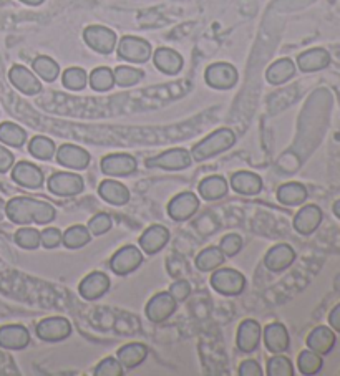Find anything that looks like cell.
Returning <instances> with one entry per match:
<instances>
[{
    "label": "cell",
    "instance_id": "1",
    "mask_svg": "<svg viewBox=\"0 0 340 376\" xmlns=\"http://www.w3.org/2000/svg\"><path fill=\"white\" fill-rule=\"evenodd\" d=\"M5 214L14 224H49L55 219L54 205L34 198H14L5 204Z\"/></svg>",
    "mask_w": 340,
    "mask_h": 376
},
{
    "label": "cell",
    "instance_id": "2",
    "mask_svg": "<svg viewBox=\"0 0 340 376\" xmlns=\"http://www.w3.org/2000/svg\"><path fill=\"white\" fill-rule=\"evenodd\" d=\"M236 143V135L229 128H221L194 144L191 149V158L196 161H204V159L214 158L218 154L228 151V149Z\"/></svg>",
    "mask_w": 340,
    "mask_h": 376
},
{
    "label": "cell",
    "instance_id": "3",
    "mask_svg": "<svg viewBox=\"0 0 340 376\" xmlns=\"http://www.w3.org/2000/svg\"><path fill=\"white\" fill-rule=\"evenodd\" d=\"M204 80L214 90H231L238 83L239 73L234 65L226 63V61H218V63L209 65L206 68Z\"/></svg>",
    "mask_w": 340,
    "mask_h": 376
},
{
    "label": "cell",
    "instance_id": "4",
    "mask_svg": "<svg viewBox=\"0 0 340 376\" xmlns=\"http://www.w3.org/2000/svg\"><path fill=\"white\" fill-rule=\"evenodd\" d=\"M116 51L121 60L130 61V63H145V61L149 60V56H151L153 49L145 39L126 35V37H123L118 42Z\"/></svg>",
    "mask_w": 340,
    "mask_h": 376
},
{
    "label": "cell",
    "instance_id": "5",
    "mask_svg": "<svg viewBox=\"0 0 340 376\" xmlns=\"http://www.w3.org/2000/svg\"><path fill=\"white\" fill-rule=\"evenodd\" d=\"M191 154L183 148H173L164 151L159 156L146 159V168L149 169H164V171H181L191 164Z\"/></svg>",
    "mask_w": 340,
    "mask_h": 376
},
{
    "label": "cell",
    "instance_id": "6",
    "mask_svg": "<svg viewBox=\"0 0 340 376\" xmlns=\"http://www.w3.org/2000/svg\"><path fill=\"white\" fill-rule=\"evenodd\" d=\"M84 40L89 47L101 55H110L116 49V34L103 25H90L84 30Z\"/></svg>",
    "mask_w": 340,
    "mask_h": 376
},
{
    "label": "cell",
    "instance_id": "7",
    "mask_svg": "<svg viewBox=\"0 0 340 376\" xmlns=\"http://www.w3.org/2000/svg\"><path fill=\"white\" fill-rule=\"evenodd\" d=\"M211 287L223 295H239L246 287V279L234 269H219L211 275Z\"/></svg>",
    "mask_w": 340,
    "mask_h": 376
},
{
    "label": "cell",
    "instance_id": "8",
    "mask_svg": "<svg viewBox=\"0 0 340 376\" xmlns=\"http://www.w3.org/2000/svg\"><path fill=\"white\" fill-rule=\"evenodd\" d=\"M47 188L51 194L71 198L84 190V179L75 173H55L50 176Z\"/></svg>",
    "mask_w": 340,
    "mask_h": 376
},
{
    "label": "cell",
    "instance_id": "9",
    "mask_svg": "<svg viewBox=\"0 0 340 376\" xmlns=\"http://www.w3.org/2000/svg\"><path fill=\"white\" fill-rule=\"evenodd\" d=\"M143 264L141 250L135 245H125L111 257L110 267L116 275H128Z\"/></svg>",
    "mask_w": 340,
    "mask_h": 376
},
{
    "label": "cell",
    "instance_id": "10",
    "mask_svg": "<svg viewBox=\"0 0 340 376\" xmlns=\"http://www.w3.org/2000/svg\"><path fill=\"white\" fill-rule=\"evenodd\" d=\"M35 332H37V337L44 340V342L55 343L70 337L71 325L64 317H50L44 318L37 325V328H35Z\"/></svg>",
    "mask_w": 340,
    "mask_h": 376
},
{
    "label": "cell",
    "instance_id": "11",
    "mask_svg": "<svg viewBox=\"0 0 340 376\" xmlns=\"http://www.w3.org/2000/svg\"><path fill=\"white\" fill-rule=\"evenodd\" d=\"M176 300L169 292H159L154 295L146 305V317L149 322L161 323L168 320L176 310Z\"/></svg>",
    "mask_w": 340,
    "mask_h": 376
},
{
    "label": "cell",
    "instance_id": "12",
    "mask_svg": "<svg viewBox=\"0 0 340 376\" xmlns=\"http://www.w3.org/2000/svg\"><path fill=\"white\" fill-rule=\"evenodd\" d=\"M9 80L10 83L24 95L32 96L42 91V83H40V80L27 68V66L14 65L9 71Z\"/></svg>",
    "mask_w": 340,
    "mask_h": 376
},
{
    "label": "cell",
    "instance_id": "13",
    "mask_svg": "<svg viewBox=\"0 0 340 376\" xmlns=\"http://www.w3.org/2000/svg\"><path fill=\"white\" fill-rule=\"evenodd\" d=\"M198 208H199L198 195L193 193H181L178 194L176 198H173L171 203H169L168 214L173 220L183 223V220L193 218Z\"/></svg>",
    "mask_w": 340,
    "mask_h": 376
},
{
    "label": "cell",
    "instance_id": "14",
    "mask_svg": "<svg viewBox=\"0 0 340 376\" xmlns=\"http://www.w3.org/2000/svg\"><path fill=\"white\" fill-rule=\"evenodd\" d=\"M101 171L108 176H128V174L136 171V159L131 154H110L105 156L100 163Z\"/></svg>",
    "mask_w": 340,
    "mask_h": 376
},
{
    "label": "cell",
    "instance_id": "15",
    "mask_svg": "<svg viewBox=\"0 0 340 376\" xmlns=\"http://www.w3.org/2000/svg\"><path fill=\"white\" fill-rule=\"evenodd\" d=\"M12 179L19 186L29 189H39L44 184V173L32 163L20 161L12 169Z\"/></svg>",
    "mask_w": 340,
    "mask_h": 376
},
{
    "label": "cell",
    "instance_id": "16",
    "mask_svg": "<svg viewBox=\"0 0 340 376\" xmlns=\"http://www.w3.org/2000/svg\"><path fill=\"white\" fill-rule=\"evenodd\" d=\"M322 210L317 205H306L302 208L294 218V229L302 235H311L319 229V225L322 223Z\"/></svg>",
    "mask_w": 340,
    "mask_h": 376
},
{
    "label": "cell",
    "instance_id": "17",
    "mask_svg": "<svg viewBox=\"0 0 340 376\" xmlns=\"http://www.w3.org/2000/svg\"><path fill=\"white\" fill-rule=\"evenodd\" d=\"M91 156L84 148L75 144H64L56 153V161L64 168L70 169H85L90 164Z\"/></svg>",
    "mask_w": 340,
    "mask_h": 376
},
{
    "label": "cell",
    "instance_id": "18",
    "mask_svg": "<svg viewBox=\"0 0 340 376\" xmlns=\"http://www.w3.org/2000/svg\"><path fill=\"white\" fill-rule=\"evenodd\" d=\"M153 63L164 75H178L183 70L184 60L176 50L161 47L153 54Z\"/></svg>",
    "mask_w": 340,
    "mask_h": 376
},
{
    "label": "cell",
    "instance_id": "19",
    "mask_svg": "<svg viewBox=\"0 0 340 376\" xmlns=\"http://www.w3.org/2000/svg\"><path fill=\"white\" fill-rule=\"evenodd\" d=\"M110 288V279L103 272H91L90 275H86L84 280L80 282L79 292L85 300H96L105 295Z\"/></svg>",
    "mask_w": 340,
    "mask_h": 376
},
{
    "label": "cell",
    "instance_id": "20",
    "mask_svg": "<svg viewBox=\"0 0 340 376\" xmlns=\"http://www.w3.org/2000/svg\"><path fill=\"white\" fill-rule=\"evenodd\" d=\"M296 260V252L291 245L279 244L267 252L264 257V265L272 272H282L291 267Z\"/></svg>",
    "mask_w": 340,
    "mask_h": 376
},
{
    "label": "cell",
    "instance_id": "21",
    "mask_svg": "<svg viewBox=\"0 0 340 376\" xmlns=\"http://www.w3.org/2000/svg\"><path fill=\"white\" fill-rule=\"evenodd\" d=\"M261 335L262 330L259 323L256 320H244L238 330V340H236L238 348L243 353H252L257 347H259Z\"/></svg>",
    "mask_w": 340,
    "mask_h": 376
},
{
    "label": "cell",
    "instance_id": "22",
    "mask_svg": "<svg viewBox=\"0 0 340 376\" xmlns=\"http://www.w3.org/2000/svg\"><path fill=\"white\" fill-rule=\"evenodd\" d=\"M30 342L29 330L22 325L0 327V347L5 350H24Z\"/></svg>",
    "mask_w": 340,
    "mask_h": 376
},
{
    "label": "cell",
    "instance_id": "23",
    "mask_svg": "<svg viewBox=\"0 0 340 376\" xmlns=\"http://www.w3.org/2000/svg\"><path fill=\"white\" fill-rule=\"evenodd\" d=\"M336 333L329 327L314 328L307 337V347L319 355H329L336 347Z\"/></svg>",
    "mask_w": 340,
    "mask_h": 376
},
{
    "label": "cell",
    "instance_id": "24",
    "mask_svg": "<svg viewBox=\"0 0 340 376\" xmlns=\"http://www.w3.org/2000/svg\"><path fill=\"white\" fill-rule=\"evenodd\" d=\"M331 63V55L326 49H311L297 56V65L304 73H312L327 68Z\"/></svg>",
    "mask_w": 340,
    "mask_h": 376
},
{
    "label": "cell",
    "instance_id": "25",
    "mask_svg": "<svg viewBox=\"0 0 340 376\" xmlns=\"http://www.w3.org/2000/svg\"><path fill=\"white\" fill-rule=\"evenodd\" d=\"M169 240V230L164 225H151L140 237V245L143 252L153 255L163 249Z\"/></svg>",
    "mask_w": 340,
    "mask_h": 376
},
{
    "label": "cell",
    "instance_id": "26",
    "mask_svg": "<svg viewBox=\"0 0 340 376\" xmlns=\"http://www.w3.org/2000/svg\"><path fill=\"white\" fill-rule=\"evenodd\" d=\"M264 343L271 353H284L289 348V333L282 323H271L264 328Z\"/></svg>",
    "mask_w": 340,
    "mask_h": 376
},
{
    "label": "cell",
    "instance_id": "27",
    "mask_svg": "<svg viewBox=\"0 0 340 376\" xmlns=\"http://www.w3.org/2000/svg\"><path fill=\"white\" fill-rule=\"evenodd\" d=\"M98 194H100L103 200L113 205H125L130 203V190H128V188L121 183L111 181V179H106V181L100 184Z\"/></svg>",
    "mask_w": 340,
    "mask_h": 376
},
{
    "label": "cell",
    "instance_id": "28",
    "mask_svg": "<svg viewBox=\"0 0 340 376\" xmlns=\"http://www.w3.org/2000/svg\"><path fill=\"white\" fill-rule=\"evenodd\" d=\"M148 357V348L143 343H128L125 347L118 350V362L123 365V368H136Z\"/></svg>",
    "mask_w": 340,
    "mask_h": 376
},
{
    "label": "cell",
    "instance_id": "29",
    "mask_svg": "<svg viewBox=\"0 0 340 376\" xmlns=\"http://www.w3.org/2000/svg\"><path fill=\"white\" fill-rule=\"evenodd\" d=\"M231 186L239 194L254 195L262 190V179L254 173L249 171H239L231 178Z\"/></svg>",
    "mask_w": 340,
    "mask_h": 376
},
{
    "label": "cell",
    "instance_id": "30",
    "mask_svg": "<svg viewBox=\"0 0 340 376\" xmlns=\"http://www.w3.org/2000/svg\"><path fill=\"white\" fill-rule=\"evenodd\" d=\"M296 75V65L291 59H281L272 63L266 71V80L271 85H282Z\"/></svg>",
    "mask_w": 340,
    "mask_h": 376
},
{
    "label": "cell",
    "instance_id": "31",
    "mask_svg": "<svg viewBox=\"0 0 340 376\" xmlns=\"http://www.w3.org/2000/svg\"><path fill=\"white\" fill-rule=\"evenodd\" d=\"M199 195L206 200H216L228 194V183L223 176H209L201 181Z\"/></svg>",
    "mask_w": 340,
    "mask_h": 376
},
{
    "label": "cell",
    "instance_id": "32",
    "mask_svg": "<svg viewBox=\"0 0 340 376\" xmlns=\"http://www.w3.org/2000/svg\"><path fill=\"white\" fill-rule=\"evenodd\" d=\"M277 199L284 205H299L307 199V189L301 183H287L277 189Z\"/></svg>",
    "mask_w": 340,
    "mask_h": 376
},
{
    "label": "cell",
    "instance_id": "33",
    "mask_svg": "<svg viewBox=\"0 0 340 376\" xmlns=\"http://www.w3.org/2000/svg\"><path fill=\"white\" fill-rule=\"evenodd\" d=\"M91 235L89 228L85 225H71L65 230V234L61 235V242L66 249H80V247L86 245L90 242Z\"/></svg>",
    "mask_w": 340,
    "mask_h": 376
},
{
    "label": "cell",
    "instance_id": "34",
    "mask_svg": "<svg viewBox=\"0 0 340 376\" xmlns=\"http://www.w3.org/2000/svg\"><path fill=\"white\" fill-rule=\"evenodd\" d=\"M34 71L37 73L40 78L49 81V83H51V81H55L56 78H59L60 75V66L59 63L54 59H50V56L47 55H40L37 56V59L34 60Z\"/></svg>",
    "mask_w": 340,
    "mask_h": 376
},
{
    "label": "cell",
    "instance_id": "35",
    "mask_svg": "<svg viewBox=\"0 0 340 376\" xmlns=\"http://www.w3.org/2000/svg\"><path fill=\"white\" fill-rule=\"evenodd\" d=\"M25 140H27V133L24 131V128L10 121H5L0 125V143L7 144V146L20 148Z\"/></svg>",
    "mask_w": 340,
    "mask_h": 376
},
{
    "label": "cell",
    "instance_id": "36",
    "mask_svg": "<svg viewBox=\"0 0 340 376\" xmlns=\"http://www.w3.org/2000/svg\"><path fill=\"white\" fill-rule=\"evenodd\" d=\"M224 262L223 250L218 247H208L203 252H199V255L196 257V267L203 272H209L218 269V267Z\"/></svg>",
    "mask_w": 340,
    "mask_h": 376
},
{
    "label": "cell",
    "instance_id": "37",
    "mask_svg": "<svg viewBox=\"0 0 340 376\" xmlns=\"http://www.w3.org/2000/svg\"><path fill=\"white\" fill-rule=\"evenodd\" d=\"M90 86L95 91H110L115 86V73L108 66H98L90 73Z\"/></svg>",
    "mask_w": 340,
    "mask_h": 376
},
{
    "label": "cell",
    "instance_id": "38",
    "mask_svg": "<svg viewBox=\"0 0 340 376\" xmlns=\"http://www.w3.org/2000/svg\"><path fill=\"white\" fill-rule=\"evenodd\" d=\"M61 83H64L66 90L80 91L89 85V75H86V71L84 68L71 66V68H66L64 71V75H61Z\"/></svg>",
    "mask_w": 340,
    "mask_h": 376
},
{
    "label": "cell",
    "instance_id": "39",
    "mask_svg": "<svg viewBox=\"0 0 340 376\" xmlns=\"http://www.w3.org/2000/svg\"><path fill=\"white\" fill-rule=\"evenodd\" d=\"M322 355H319L312 350H304L297 358L299 372L302 375H316L322 370Z\"/></svg>",
    "mask_w": 340,
    "mask_h": 376
},
{
    "label": "cell",
    "instance_id": "40",
    "mask_svg": "<svg viewBox=\"0 0 340 376\" xmlns=\"http://www.w3.org/2000/svg\"><path fill=\"white\" fill-rule=\"evenodd\" d=\"M113 73H115V85L123 86V88L140 83L143 76H145V71L143 70L133 68V66L126 65L116 66V70H113Z\"/></svg>",
    "mask_w": 340,
    "mask_h": 376
},
{
    "label": "cell",
    "instance_id": "41",
    "mask_svg": "<svg viewBox=\"0 0 340 376\" xmlns=\"http://www.w3.org/2000/svg\"><path fill=\"white\" fill-rule=\"evenodd\" d=\"M29 151H30V154H32V156H35L37 159L47 161V159L54 158L55 143L47 136H35L34 140L29 143Z\"/></svg>",
    "mask_w": 340,
    "mask_h": 376
},
{
    "label": "cell",
    "instance_id": "42",
    "mask_svg": "<svg viewBox=\"0 0 340 376\" xmlns=\"http://www.w3.org/2000/svg\"><path fill=\"white\" fill-rule=\"evenodd\" d=\"M267 375L269 376H292L294 368H292L291 360L277 353L276 357L269 358V362H267Z\"/></svg>",
    "mask_w": 340,
    "mask_h": 376
},
{
    "label": "cell",
    "instance_id": "43",
    "mask_svg": "<svg viewBox=\"0 0 340 376\" xmlns=\"http://www.w3.org/2000/svg\"><path fill=\"white\" fill-rule=\"evenodd\" d=\"M15 242H17L19 247L27 250L39 249V245L42 244V242H40V233L37 229L32 228H24L17 230V234H15Z\"/></svg>",
    "mask_w": 340,
    "mask_h": 376
},
{
    "label": "cell",
    "instance_id": "44",
    "mask_svg": "<svg viewBox=\"0 0 340 376\" xmlns=\"http://www.w3.org/2000/svg\"><path fill=\"white\" fill-rule=\"evenodd\" d=\"M111 224L113 223H111L110 215L101 213V214L94 215V218L90 219L89 230H90V234H94V235H103L111 229Z\"/></svg>",
    "mask_w": 340,
    "mask_h": 376
},
{
    "label": "cell",
    "instance_id": "45",
    "mask_svg": "<svg viewBox=\"0 0 340 376\" xmlns=\"http://www.w3.org/2000/svg\"><path fill=\"white\" fill-rule=\"evenodd\" d=\"M96 376H121L123 375V365L118 362V358H105L98 365L95 370Z\"/></svg>",
    "mask_w": 340,
    "mask_h": 376
},
{
    "label": "cell",
    "instance_id": "46",
    "mask_svg": "<svg viewBox=\"0 0 340 376\" xmlns=\"http://www.w3.org/2000/svg\"><path fill=\"white\" fill-rule=\"evenodd\" d=\"M241 249H243V239H241L238 234H229L221 240V250H223L224 255L233 257L238 254Z\"/></svg>",
    "mask_w": 340,
    "mask_h": 376
},
{
    "label": "cell",
    "instance_id": "47",
    "mask_svg": "<svg viewBox=\"0 0 340 376\" xmlns=\"http://www.w3.org/2000/svg\"><path fill=\"white\" fill-rule=\"evenodd\" d=\"M61 234L59 229L55 228H50V229H45L42 234H40V242L47 247V249H55L56 245L61 244Z\"/></svg>",
    "mask_w": 340,
    "mask_h": 376
},
{
    "label": "cell",
    "instance_id": "48",
    "mask_svg": "<svg viewBox=\"0 0 340 376\" xmlns=\"http://www.w3.org/2000/svg\"><path fill=\"white\" fill-rule=\"evenodd\" d=\"M169 293H171L176 302H183V300H186V298L189 297V293H191V285H189L186 280H178L169 287Z\"/></svg>",
    "mask_w": 340,
    "mask_h": 376
},
{
    "label": "cell",
    "instance_id": "49",
    "mask_svg": "<svg viewBox=\"0 0 340 376\" xmlns=\"http://www.w3.org/2000/svg\"><path fill=\"white\" fill-rule=\"evenodd\" d=\"M239 376H262L259 363L254 362V360H246L239 367Z\"/></svg>",
    "mask_w": 340,
    "mask_h": 376
},
{
    "label": "cell",
    "instance_id": "50",
    "mask_svg": "<svg viewBox=\"0 0 340 376\" xmlns=\"http://www.w3.org/2000/svg\"><path fill=\"white\" fill-rule=\"evenodd\" d=\"M14 166V154L0 144V173H7Z\"/></svg>",
    "mask_w": 340,
    "mask_h": 376
},
{
    "label": "cell",
    "instance_id": "51",
    "mask_svg": "<svg viewBox=\"0 0 340 376\" xmlns=\"http://www.w3.org/2000/svg\"><path fill=\"white\" fill-rule=\"evenodd\" d=\"M329 323L336 332H340V303L332 308L331 315H329Z\"/></svg>",
    "mask_w": 340,
    "mask_h": 376
},
{
    "label": "cell",
    "instance_id": "52",
    "mask_svg": "<svg viewBox=\"0 0 340 376\" xmlns=\"http://www.w3.org/2000/svg\"><path fill=\"white\" fill-rule=\"evenodd\" d=\"M332 210H334V214H336V218L340 219V199H337L336 203H334Z\"/></svg>",
    "mask_w": 340,
    "mask_h": 376
},
{
    "label": "cell",
    "instance_id": "53",
    "mask_svg": "<svg viewBox=\"0 0 340 376\" xmlns=\"http://www.w3.org/2000/svg\"><path fill=\"white\" fill-rule=\"evenodd\" d=\"M20 2H24V4H27V5H32V7H37V5L44 4L45 0H20Z\"/></svg>",
    "mask_w": 340,
    "mask_h": 376
},
{
    "label": "cell",
    "instance_id": "54",
    "mask_svg": "<svg viewBox=\"0 0 340 376\" xmlns=\"http://www.w3.org/2000/svg\"><path fill=\"white\" fill-rule=\"evenodd\" d=\"M4 210H5V205L2 200H0V219H2V215H4Z\"/></svg>",
    "mask_w": 340,
    "mask_h": 376
}]
</instances>
